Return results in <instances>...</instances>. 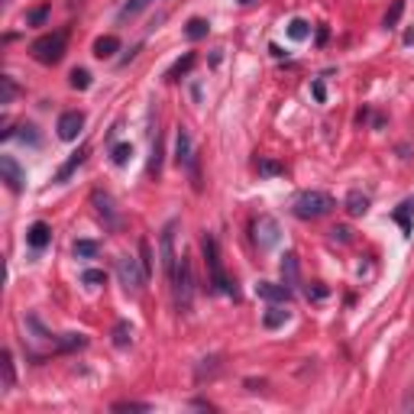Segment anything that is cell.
Segmentation results:
<instances>
[{"label":"cell","instance_id":"cell-28","mask_svg":"<svg viewBox=\"0 0 414 414\" xmlns=\"http://www.w3.org/2000/svg\"><path fill=\"white\" fill-rule=\"evenodd\" d=\"M72 87L74 91H87V87H91V72H87V68H74L72 72Z\"/></svg>","mask_w":414,"mask_h":414},{"label":"cell","instance_id":"cell-30","mask_svg":"<svg viewBox=\"0 0 414 414\" xmlns=\"http://www.w3.org/2000/svg\"><path fill=\"white\" fill-rule=\"evenodd\" d=\"M0 85H3V97H0V104H3V107L13 104V97H17V81H13L10 74H3V78H0Z\"/></svg>","mask_w":414,"mask_h":414},{"label":"cell","instance_id":"cell-40","mask_svg":"<svg viewBox=\"0 0 414 414\" xmlns=\"http://www.w3.org/2000/svg\"><path fill=\"white\" fill-rule=\"evenodd\" d=\"M236 3H249V0H236Z\"/></svg>","mask_w":414,"mask_h":414},{"label":"cell","instance_id":"cell-12","mask_svg":"<svg viewBox=\"0 0 414 414\" xmlns=\"http://www.w3.org/2000/svg\"><path fill=\"white\" fill-rule=\"evenodd\" d=\"M256 240H259L262 249L276 246L278 243V223L272 220V217H259V223H256Z\"/></svg>","mask_w":414,"mask_h":414},{"label":"cell","instance_id":"cell-7","mask_svg":"<svg viewBox=\"0 0 414 414\" xmlns=\"http://www.w3.org/2000/svg\"><path fill=\"white\" fill-rule=\"evenodd\" d=\"M175 162H178L181 169L192 172L194 188H201V181H198V159H194V143H192V133L185 127H178V133H175Z\"/></svg>","mask_w":414,"mask_h":414},{"label":"cell","instance_id":"cell-36","mask_svg":"<svg viewBox=\"0 0 414 414\" xmlns=\"http://www.w3.org/2000/svg\"><path fill=\"white\" fill-rule=\"evenodd\" d=\"M330 234H333V240H340V243H350V227H333Z\"/></svg>","mask_w":414,"mask_h":414},{"label":"cell","instance_id":"cell-14","mask_svg":"<svg viewBox=\"0 0 414 414\" xmlns=\"http://www.w3.org/2000/svg\"><path fill=\"white\" fill-rule=\"evenodd\" d=\"M94 204H97V214L107 220V227H117V214H114V198L107 192H94Z\"/></svg>","mask_w":414,"mask_h":414},{"label":"cell","instance_id":"cell-5","mask_svg":"<svg viewBox=\"0 0 414 414\" xmlns=\"http://www.w3.org/2000/svg\"><path fill=\"white\" fill-rule=\"evenodd\" d=\"M175 230H178V220H169L162 227V236H159V256H162V269H165V278H175L178 272V259L181 256L175 253Z\"/></svg>","mask_w":414,"mask_h":414},{"label":"cell","instance_id":"cell-8","mask_svg":"<svg viewBox=\"0 0 414 414\" xmlns=\"http://www.w3.org/2000/svg\"><path fill=\"white\" fill-rule=\"evenodd\" d=\"M0 178L7 181V188L13 194H20L26 188V172H23V165L13 156H0Z\"/></svg>","mask_w":414,"mask_h":414},{"label":"cell","instance_id":"cell-35","mask_svg":"<svg viewBox=\"0 0 414 414\" xmlns=\"http://www.w3.org/2000/svg\"><path fill=\"white\" fill-rule=\"evenodd\" d=\"M139 256H143V259H139V262H143V272H146V278H149V276H152V256H149V243H146V240L139 243Z\"/></svg>","mask_w":414,"mask_h":414},{"label":"cell","instance_id":"cell-22","mask_svg":"<svg viewBox=\"0 0 414 414\" xmlns=\"http://www.w3.org/2000/svg\"><path fill=\"white\" fill-rule=\"evenodd\" d=\"M133 343V324L130 320H117L114 327V346H130Z\"/></svg>","mask_w":414,"mask_h":414},{"label":"cell","instance_id":"cell-23","mask_svg":"<svg viewBox=\"0 0 414 414\" xmlns=\"http://www.w3.org/2000/svg\"><path fill=\"white\" fill-rule=\"evenodd\" d=\"M311 36V23L308 20H291L288 23V39H295V43H304Z\"/></svg>","mask_w":414,"mask_h":414},{"label":"cell","instance_id":"cell-19","mask_svg":"<svg viewBox=\"0 0 414 414\" xmlns=\"http://www.w3.org/2000/svg\"><path fill=\"white\" fill-rule=\"evenodd\" d=\"M288 320V311H285V304H272V308L262 314V324H266L269 330H276V327H282Z\"/></svg>","mask_w":414,"mask_h":414},{"label":"cell","instance_id":"cell-24","mask_svg":"<svg viewBox=\"0 0 414 414\" xmlns=\"http://www.w3.org/2000/svg\"><path fill=\"white\" fill-rule=\"evenodd\" d=\"M411 211H414V201H404L398 211L392 214L395 220L402 223V230H404V236H411Z\"/></svg>","mask_w":414,"mask_h":414},{"label":"cell","instance_id":"cell-20","mask_svg":"<svg viewBox=\"0 0 414 414\" xmlns=\"http://www.w3.org/2000/svg\"><path fill=\"white\" fill-rule=\"evenodd\" d=\"M207 30H211V23L201 20V17H192V20H188V26H185V36H188L192 43H198V39H204V36H207Z\"/></svg>","mask_w":414,"mask_h":414},{"label":"cell","instance_id":"cell-17","mask_svg":"<svg viewBox=\"0 0 414 414\" xmlns=\"http://www.w3.org/2000/svg\"><path fill=\"white\" fill-rule=\"evenodd\" d=\"M120 52V39L117 36H101L94 43V55L97 59H114V55Z\"/></svg>","mask_w":414,"mask_h":414},{"label":"cell","instance_id":"cell-38","mask_svg":"<svg viewBox=\"0 0 414 414\" xmlns=\"http://www.w3.org/2000/svg\"><path fill=\"white\" fill-rule=\"evenodd\" d=\"M311 91H314V101H320V104L327 101V91H324V81H314V85H311Z\"/></svg>","mask_w":414,"mask_h":414},{"label":"cell","instance_id":"cell-25","mask_svg":"<svg viewBox=\"0 0 414 414\" xmlns=\"http://www.w3.org/2000/svg\"><path fill=\"white\" fill-rule=\"evenodd\" d=\"M162 172V136L156 133V143H152V159H149V175L152 178H159Z\"/></svg>","mask_w":414,"mask_h":414},{"label":"cell","instance_id":"cell-37","mask_svg":"<svg viewBox=\"0 0 414 414\" xmlns=\"http://www.w3.org/2000/svg\"><path fill=\"white\" fill-rule=\"evenodd\" d=\"M45 17H49V7H39V10H32V13H30V23H32V26H39V23L45 20Z\"/></svg>","mask_w":414,"mask_h":414},{"label":"cell","instance_id":"cell-27","mask_svg":"<svg viewBox=\"0 0 414 414\" xmlns=\"http://www.w3.org/2000/svg\"><path fill=\"white\" fill-rule=\"evenodd\" d=\"M110 159H114V165H127V162L133 159V146H130V143L114 146V149H110Z\"/></svg>","mask_w":414,"mask_h":414},{"label":"cell","instance_id":"cell-3","mask_svg":"<svg viewBox=\"0 0 414 414\" xmlns=\"http://www.w3.org/2000/svg\"><path fill=\"white\" fill-rule=\"evenodd\" d=\"M65 45H68V30H55V32H45V36H39V39L30 45V52H32V59H36V62L55 65V62H62Z\"/></svg>","mask_w":414,"mask_h":414},{"label":"cell","instance_id":"cell-2","mask_svg":"<svg viewBox=\"0 0 414 414\" xmlns=\"http://www.w3.org/2000/svg\"><path fill=\"white\" fill-rule=\"evenodd\" d=\"M201 246H204V262H207V272H211V291H217V295H234V298H236V285L230 282V278H227V272H223L217 240L207 234Z\"/></svg>","mask_w":414,"mask_h":414},{"label":"cell","instance_id":"cell-21","mask_svg":"<svg viewBox=\"0 0 414 414\" xmlns=\"http://www.w3.org/2000/svg\"><path fill=\"white\" fill-rule=\"evenodd\" d=\"M72 249L78 259H94V256L101 253V243H97V240H74Z\"/></svg>","mask_w":414,"mask_h":414},{"label":"cell","instance_id":"cell-18","mask_svg":"<svg viewBox=\"0 0 414 414\" xmlns=\"http://www.w3.org/2000/svg\"><path fill=\"white\" fill-rule=\"evenodd\" d=\"M194 62H198V55H194V52H185V55L178 59V62H175V65L169 68V74H165V78H169V81H178L181 74H188V72H192Z\"/></svg>","mask_w":414,"mask_h":414},{"label":"cell","instance_id":"cell-9","mask_svg":"<svg viewBox=\"0 0 414 414\" xmlns=\"http://www.w3.org/2000/svg\"><path fill=\"white\" fill-rule=\"evenodd\" d=\"M55 130H59V139L72 143V139H78L81 130H85V114H81V110H65L62 117H59V123H55Z\"/></svg>","mask_w":414,"mask_h":414},{"label":"cell","instance_id":"cell-15","mask_svg":"<svg viewBox=\"0 0 414 414\" xmlns=\"http://www.w3.org/2000/svg\"><path fill=\"white\" fill-rule=\"evenodd\" d=\"M282 282H285L291 291L298 288V256H295V253H285V256H282Z\"/></svg>","mask_w":414,"mask_h":414},{"label":"cell","instance_id":"cell-26","mask_svg":"<svg viewBox=\"0 0 414 414\" xmlns=\"http://www.w3.org/2000/svg\"><path fill=\"white\" fill-rule=\"evenodd\" d=\"M13 385H17V369H13V353L3 350V389L10 392Z\"/></svg>","mask_w":414,"mask_h":414},{"label":"cell","instance_id":"cell-32","mask_svg":"<svg viewBox=\"0 0 414 414\" xmlns=\"http://www.w3.org/2000/svg\"><path fill=\"white\" fill-rule=\"evenodd\" d=\"M149 3H152V0H130L127 7H123V10H120V20H130V17H136L139 10H146Z\"/></svg>","mask_w":414,"mask_h":414},{"label":"cell","instance_id":"cell-34","mask_svg":"<svg viewBox=\"0 0 414 414\" xmlns=\"http://www.w3.org/2000/svg\"><path fill=\"white\" fill-rule=\"evenodd\" d=\"M114 411H152V404H146V402H117L114 404Z\"/></svg>","mask_w":414,"mask_h":414},{"label":"cell","instance_id":"cell-4","mask_svg":"<svg viewBox=\"0 0 414 414\" xmlns=\"http://www.w3.org/2000/svg\"><path fill=\"white\" fill-rule=\"evenodd\" d=\"M172 291H175V304L178 311H192V301H194V276H192V259L181 256L178 259V272L172 278Z\"/></svg>","mask_w":414,"mask_h":414},{"label":"cell","instance_id":"cell-10","mask_svg":"<svg viewBox=\"0 0 414 414\" xmlns=\"http://www.w3.org/2000/svg\"><path fill=\"white\" fill-rule=\"evenodd\" d=\"M256 295L262 298V301H269V304H288L291 301V288L282 282V285H276V282H259L256 285Z\"/></svg>","mask_w":414,"mask_h":414},{"label":"cell","instance_id":"cell-16","mask_svg":"<svg viewBox=\"0 0 414 414\" xmlns=\"http://www.w3.org/2000/svg\"><path fill=\"white\" fill-rule=\"evenodd\" d=\"M343 207H346V214H353V217H362V214L369 211V198L362 192H350L346 201H343Z\"/></svg>","mask_w":414,"mask_h":414},{"label":"cell","instance_id":"cell-13","mask_svg":"<svg viewBox=\"0 0 414 414\" xmlns=\"http://www.w3.org/2000/svg\"><path fill=\"white\" fill-rule=\"evenodd\" d=\"M87 152H91V149H87V146H78V152H72V159H68V162H65V165H62V169L55 172V181H68V178H72L74 172H78V169H81V165H85Z\"/></svg>","mask_w":414,"mask_h":414},{"label":"cell","instance_id":"cell-11","mask_svg":"<svg viewBox=\"0 0 414 414\" xmlns=\"http://www.w3.org/2000/svg\"><path fill=\"white\" fill-rule=\"evenodd\" d=\"M26 243H30V249L43 253L45 246L52 243V227H49L45 220H36V223L30 227V230H26Z\"/></svg>","mask_w":414,"mask_h":414},{"label":"cell","instance_id":"cell-33","mask_svg":"<svg viewBox=\"0 0 414 414\" xmlns=\"http://www.w3.org/2000/svg\"><path fill=\"white\" fill-rule=\"evenodd\" d=\"M285 165L282 162H272V159H259V175H282Z\"/></svg>","mask_w":414,"mask_h":414},{"label":"cell","instance_id":"cell-29","mask_svg":"<svg viewBox=\"0 0 414 414\" xmlns=\"http://www.w3.org/2000/svg\"><path fill=\"white\" fill-rule=\"evenodd\" d=\"M402 13H404V0H395L392 10L385 13V30H395V26H398V20H402Z\"/></svg>","mask_w":414,"mask_h":414},{"label":"cell","instance_id":"cell-39","mask_svg":"<svg viewBox=\"0 0 414 414\" xmlns=\"http://www.w3.org/2000/svg\"><path fill=\"white\" fill-rule=\"evenodd\" d=\"M311 298H318V301H320V298H327V288H324V285H318V288H314V291H311Z\"/></svg>","mask_w":414,"mask_h":414},{"label":"cell","instance_id":"cell-6","mask_svg":"<svg viewBox=\"0 0 414 414\" xmlns=\"http://www.w3.org/2000/svg\"><path fill=\"white\" fill-rule=\"evenodd\" d=\"M117 276H120V285L127 288L130 295H139L143 285H146V272H143V262L133 259V256H120L117 259Z\"/></svg>","mask_w":414,"mask_h":414},{"label":"cell","instance_id":"cell-31","mask_svg":"<svg viewBox=\"0 0 414 414\" xmlns=\"http://www.w3.org/2000/svg\"><path fill=\"white\" fill-rule=\"evenodd\" d=\"M81 282H85V285H91V288L107 285V272H104V269H87L85 276H81Z\"/></svg>","mask_w":414,"mask_h":414},{"label":"cell","instance_id":"cell-1","mask_svg":"<svg viewBox=\"0 0 414 414\" xmlns=\"http://www.w3.org/2000/svg\"><path fill=\"white\" fill-rule=\"evenodd\" d=\"M333 207H337V201H333L327 192H301V194H295V201H291V214H295L298 220H320V217H327Z\"/></svg>","mask_w":414,"mask_h":414}]
</instances>
